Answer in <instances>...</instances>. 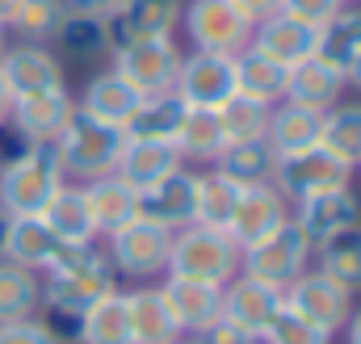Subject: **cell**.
<instances>
[{
  "mask_svg": "<svg viewBox=\"0 0 361 344\" xmlns=\"http://www.w3.org/2000/svg\"><path fill=\"white\" fill-rule=\"evenodd\" d=\"M114 285H118V273H114V264L105 257V248H97V244L72 248L55 269L42 273V311L80 319L92 302L101 294H109Z\"/></svg>",
  "mask_w": 361,
  "mask_h": 344,
  "instance_id": "6da1fadb",
  "label": "cell"
},
{
  "mask_svg": "<svg viewBox=\"0 0 361 344\" xmlns=\"http://www.w3.org/2000/svg\"><path fill=\"white\" fill-rule=\"evenodd\" d=\"M63 168L55 156V143H21L17 156L0 164V206L21 219V214H42L47 202L63 189Z\"/></svg>",
  "mask_w": 361,
  "mask_h": 344,
  "instance_id": "7a4b0ae2",
  "label": "cell"
},
{
  "mask_svg": "<svg viewBox=\"0 0 361 344\" xmlns=\"http://www.w3.org/2000/svg\"><path fill=\"white\" fill-rule=\"evenodd\" d=\"M55 143V156H59V168L68 180H76V185H89L97 176H109V172L118 168V156H122V143H126V135L118 130V126H109V122H97L89 113H72L68 118V126L51 139Z\"/></svg>",
  "mask_w": 361,
  "mask_h": 344,
  "instance_id": "3957f363",
  "label": "cell"
},
{
  "mask_svg": "<svg viewBox=\"0 0 361 344\" xmlns=\"http://www.w3.org/2000/svg\"><path fill=\"white\" fill-rule=\"evenodd\" d=\"M169 277H189V281H210V285H227L240 273V244L223 231V227H206V223H189L173 235L169 248Z\"/></svg>",
  "mask_w": 361,
  "mask_h": 344,
  "instance_id": "277c9868",
  "label": "cell"
},
{
  "mask_svg": "<svg viewBox=\"0 0 361 344\" xmlns=\"http://www.w3.org/2000/svg\"><path fill=\"white\" fill-rule=\"evenodd\" d=\"M311 257H315V248L307 244L298 223L286 219V223L273 227L269 235H261L248 248H240V273H252V277L269 281L277 290H286L294 277H302L311 269Z\"/></svg>",
  "mask_w": 361,
  "mask_h": 344,
  "instance_id": "5b68a950",
  "label": "cell"
},
{
  "mask_svg": "<svg viewBox=\"0 0 361 344\" xmlns=\"http://www.w3.org/2000/svg\"><path fill=\"white\" fill-rule=\"evenodd\" d=\"M173 235L169 227L152 223V219H130L126 227L109 231L105 235V257L114 264V273L122 277H135V281H152L169 269V248H173Z\"/></svg>",
  "mask_w": 361,
  "mask_h": 344,
  "instance_id": "8992f818",
  "label": "cell"
},
{
  "mask_svg": "<svg viewBox=\"0 0 361 344\" xmlns=\"http://www.w3.org/2000/svg\"><path fill=\"white\" fill-rule=\"evenodd\" d=\"M180 30L193 51L210 55H240L252 42V25L231 8V0H185Z\"/></svg>",
  "mask_w": 361,
  "mask_h": 344,
  "instance_id": "52a82bcc",
  "label": "cell"
},
{
  "mask_svg": "<svg viewBox=\"0 0 361 344\" xmlns=\"http://www.w3.org/2000/svg\"><path fill=\"white\" fill-rule=\"evenodd\" d=\"M353 172L345 160H336L328 147H302V152H290L277 160L273 172V185L281 189L286 202H302V197H315V193H328V189H345L353 180Z\"/></svg>",
  "mask_w": 361,
  "mask_h": 344,
  "instance_id": "ba28073f",
  "label": "cell"
},
{
  "mask_svg": "<svg viewBox=\"0 0 361 344\" xmlns=\"http://www.w3.org/2000/svg\"><path fill=\"white\" fill-rule=\"evenodd\" d=\"M114 68L139 88L143 97L152 92H173L177 88V72H180V47L177 38H139V42H126V47H114Z\"/></svg>",
  "mask_w": 361,
  "mask_h": 344,
  "instance_id": "9c48e42d",
  "label": "cell"
},
{
  "mask_svg": "<svg viewBox=\"0 0 361 344\" xmlns=\"http://www.w3.org/2000/svg\"><path fill=\"white\" fill-rule=\"evenodd\" d=\"M357 294H349L336 277H328L324 269H307L302 277H294L290 285H286V307L290 311H298L302 319H311L315 328H324L328 336H336L345 324H349V315H353V302Z\"/></svg>",
  "mask_w": 361,
  "mask_h": 344,
  "instance_id": "30bf717a",
  "label": "cell"
},
{
  "mask_svg": "<svg viewBox=\"0 0 361 344\" xmlns=\"http://www.w3.org/2000/svg\"><path fill=\"white\" fill-rule=\"evenodd\" d=\"M177 92L189 109H219L235 92V55H210V51H189L180 59Z\"/></svg>",
  "mask_w": 361,
  "mask_h": 344,
  "instance_id": "8fae6325",
  "label": "cell"
},
{
  "mask_svg": "<svg viewBox=\"0 0 361 344\" xmlns=\"http://www.w3.org/2000/svg\"><path fill=\"white\" fill-rule=\"evenodd\" d=\"M0 80L8 85L13 97L25 92H51V88H68L63 59L42 47V42H8L0 51Z\"/></svg>",
  "mask_w": 361,
  "mask_h": 344,
  "instance_id": "7c38bea8",
  "label": "cell"
},
{
  "mask_svg": "<svg viewBox=\"0 0 361 344\" xmlns=\"http://www.w3.org/2000/svg\"><path fill=\"white\" fill-rule=\"evenodd\" d=\"M290 219L298 223V231L307 235V244L319 248V244L332 240L336 231L357 227L361 223V197L353 193V185H345V189H328V193H315V197L294 202Z\"/></svg>",
  "mask_w": 361,
  "mask_h": 344,
  "instance_id": "4fadbf2b",
  "label": "cell"
},
{
  "mask_svg": "<svg viewBox=\"0 0 361 344\" xmlns=\"http://www.w3.org/2000/svg\"><path fill=\"white\" fill-rule=\"evenodd\" d=\"M139 214L169 227V231H180V227L197 223V172L180 164L177 172L160 176L156 185L139 189Z\"/></svg>",
  "mask_w": 361,
  "mask_h": 344,
  "instance_id": "5bb4252c",
  "label": "cell"
},
{
  "mask_svg": "<svg viewBox=\"0 0 361 344\" xmlns=\"http://www.w3.org/2000/svg\"><path fill=\"white\" fill-rule=\"evenodd\" d=\"M76 113V97L68 88H51V92H25V97H13V113H8V126L21 143H51L68 118Z\"/></svg>",
  "mask_w": 361,
  "mask_h": 344,
  "instance_id": "9a60e30c",
  "label": "cell"
},
{
  "mask_svg": "<svg viewBox=\"0 0 361 344\" xmlns=\"http://www.w3.org/2000/svg\"><path fill=\"white\" fill-rule=\"evenodd\" d=\"M180 8L185 0H118V8L105 17L109 42L126 47L139 38H169L180 25Z\"/></svg>",
  "mask_w": 361,
  "mask_h": 344,
  "instance_id": "2e32d148",
  "label": "cell"
},
{
  "mask_svg": "<svg viewBox=\"0 0 361 344\" xmlns=\"http://www.w3.org/2000/svg\"><path fill=\"white\" fill-rule=\"evenodd\" d=\"M173 324H177L180 336H197L202 328H210L219 315H223V285H210V281H189V277H169L156 285Z\"/></svg>",
  "mask_w": 361,
  "mask_h": 344,
  "instance_id": "e0dca14e",
  "label": "cell"
},
{
  "mask_svg": "<svg viewBox=\"0 0 361 344\" xmlns=\"http://www.w3.org/2000/svg\"><path fill=\"white\" fill-rule=\"evenodd\" d=\"M281 302H286V290H277V285L252 277V273H235L223 285V315L231 324H240L244 332H252V336H261V328L281 311Z\"/></svg>",
  "mask_w": 361,
  "mask_h": 344,
  "instance_id": "ac0fdd59",
  "label": "cell"
},
{
  "mask_svg": "<svg viewBox=\"0 0 361 344\" xmlns=\"http://www.w3.org/2000/svg\"><path fill=\"white\" fill-rule=\"evenodd\" d=\"M290 219V202L281 197V189L277 185H248L244 193H240V202H235V214H231V223H227V235L240 244V248H248L252 240H261V235H269L277 223H286Z\"/></svg>",
  "mask_w": 361,
  "mask_h": 344,
  "instance_id": "d6986e66",
  "label": "cell"
},
{
  "mask_svg": "<svg viewBox=\"0 0 361 344\" xmlns=\"http://www.w3.org/2000/svg\"><path fill=\"white\" fill-rule=\"evenodd\" d=\"M68 252H72V244H63V240L55 235V227H51L42 214H21V219H13L4 260L25 264V269H34V273H47V269H55L59 260L68 257Z\"/></svg>",
  "mask_w": 361,
  "mask_h": 344,
  "instance_id": "ffe728a7",
  "label": "cell"
},
{
  "mask_svg": "<svg viewBox=\"0 0 361 344\" xmlns=\"http://www.w3.org/2000/svg\"><path fill=\"white\" fill-rule=\"evenodd\" d=\"M315 38H319V25L298 21V17H290V13H273L269 21H261V25L252 30V42H248V47H257L261 55L277 59L281 68H294V63H302L307 55H315Z\"/></svg>",
  "mask_w": 361,
  "mask_h": 344,
  "instance_id": "44dd1931",
  "label": "cell"
},
{
  "mask_svg": "<svg viewBox=\"0 0 361 344\" xmlns=\"http://www.w3.org/2000/svg\"><path fill=\"white\" fill-rule=\"evenodd\" d=\"M143 101V92L130 85L118 68H105V72H97L89 85L80 88V101H76V109L80 113H89L97 122H109V126H126V118L135 113V105Z\"/></svg>",
  "mask_w": 361,
  "mask_h": 344,
  "instance_id": "7402d4cb",
  "label": "cell"
},
{
  "mask_svg": "<svg viewBox=\"0 0 361 344\" xmlns=\"http://www.w3.org/2000/svg\"><path fill=\"white\" fill-rule=\"evenodd\" d=\"M345 88H349V80H345L336 68H328L319 55H307V59L294 63L290 76H286V101L307 105V109H315V113H328V109L345 97Z\"/></svg>",
  "mask_w": 361,
  "mask_h": 344,
  "instance_id": "603a6c76",
  "label": "cell"
},
{
  "mask_svg": "<svg viewBox=\"0 0 361 344\" xmlns=\"http://www.w3.org/2000/svg\"><path fill=\"white\" fill-rule=\"evenodd\" d=\"M85 193H89V210H92V223H97V235H101V240H105L109 231L126 227L130 219H139V189H135L130 180H122L118 172L89 180Z\"/></svg>",
  "mask_w": 361,
  "mask_h": 344,
  "instance_id": "cb8c5ba5",
  "label": "cell"
},
{
  "mask_svg": "<svg viewBox=\"0 0 361 344\" xmlns=\"http://www.w3.org/2000/svg\"><path fill=\"white\" fill-rule=\"evenodd\" d=\"M315 55H319L328 68H336L341 76L353 72V63L361 59V4H341V8L319 25Z\"/></svg>",
  "mask_w": 361,
  "mask_h": 344,
  "instance_id": "d4e9b609",
  "label": "cell"
},
{
  "mask_svg": "<svg viewBox=\"0 0 361 344\" xmlns=\"http://www.w3.org/2000/svg\"><path fill=\"white\" fill-rule=\"evenodd\" d=\"M42 219L55 227V235L63 240V244H72V248H85V244H97L101 235H97V223H92V210H89V193H85V185H76V180H63V189L47 202V210H42Z\"/></svg>",
  "mask_w": 361,
  "mask_h": 344,
  "instance_id": "484cf974",
  "label": "cell"
},
{
  "mask_svg": "<svg viewBox=\"0 0 361 344\" xmlns=\"http://www.w3.org/2000/svg\"><path fill=\"white\" fill-rule=\"evenodd\" d=\"M185 101L177 92H152L135 105V113L126 118L122 135L126 139H143V143H173L180 130V118H185Z\"/></svg>",
  "mask_w": 361,
  "mask_h": 344,
  "instance_id": "4316f807",
  "label": "cell"
},
{
  "mask_svg": "<svg viewBox=\"0 0 361 344\" xmlns=\"http://www.w3.org/2000/svg\"><path fill=\"white\" fill-rule=\"evenodd\" d=\"M319 126H324V113H315L307 105H294V101H277V105H269L265 139L273 143L277 156H290V152L315 147L319 143Z\"/></svg>",
  "mask_w": 361,
  "mask_h": 344,
  "instance_id": "83f0119b",
  "label": "cell"
},
{
  "mask_svg": "<svg viewBox=\"0 0 361 344\" xmlns=\"http://www.w3.org/2000/svg\"><path fill=\"white\" fill-rule=\"evenodd\" d=\"M277 152H273V143L265 135H252V139H231L223 152H219V160H214V168L227 172L231 180H240V185H269L273 172H277Z\"/></svg>",
  "mask_w": 361,
  "mask_h": 344,
  "instance_id": "f1b7e54d",
  "label": "cell"
},
{
  "mask_svg": "<svg viewBox=\"0 0 361 344\" xmlns=\"http://www.w3.org/2000/svg\"><path fill=\"white\" fill-rule=\"evenodd\" d=\"M126 319H130V340L135 344H173L180 336L156 285L126 290Z\"/></svg>",
  "mask_w": 361,
  "mask_h": 344,
  "instance_id": "f546056e",
  "label": "cell"
},
{
  "mask_svg": "<svg viewBox=\"0 0 361 344\" xmlns=\"http://www.w3.org/2000/svg\"><path fill=\"white\" fill-rule=\"evenodd\" d=\"M68 59H80V63H97V59H105L109 51H114V42H109V25H105V17H92V13H63V21H59V30H55V38H51Z\"/></svg>",
  "mask_w": 361,
  "mask_h": 344,
  "instance_id": "4dcf8cb0",
  "label": "cell"
},
{
  "mask_svg": "<svg viewBox=\"0 0 361 344\" xmlns=\"http://www.w3.org/2000/svg\"><path fill=\"white\" fill-rule=\"evenodd\" d=\"M286 76H290V68H281L277 59L261 55L257 47H244L235 55V92H244V97H252L261 105L286 101Z\"/></svg>",
  "mask_w": 361,
  "mask_h": 344,
  "instance_id": "1f68e13d",
  "label": "cell"
},
{
  "mask_svg": "<svg viewBox=\"0 0 361 344\" xmlns=\"http://www.w3.org/2000/svg\"><path fill=\"white\" fill-rule=\"evenodd\" d=\"M173 147H177L180 164H214L219 152L227 147V135L219 126V113L214 109H185Z\"/></svg>",
  "mask_w": 361,
  "mask_h": 344,
  "instance_id": "d6a6232c",
  "label": "cell"
},
{
  "mask_svg": "<svg viewBox=\"0 0 361 344\" xmlns=\"http://www.w3.org/2000/svg\"><path fill=\"white\" fill-rule=\"evenodd\" d=\"M180 168V156L173 143H143V139H126L122 143V156H118V176L130 180L135 189H147L156 185L160 176Z\"/></svg>",
  "mask_w": 361,
  "mask_h": 344,
  "instance_id": "836d02e7",
  "label": "cell"
},
{
  "mask_svg": "<svg viewBox=\"0 0 361 344\" xmlns=\"http://www.w3.org/2000/svg\"><path fill=\"white\" fill-rule=\"evenodd\" d=\"M76 344H135L130 340V319H126V290L114 285L80 315Z\"/></svg>",
  "mask_w": 361,
  "mask_h": 344,
  "instance_id": "e575fe53",
  "label": "cell"
},
{
  "mask_svg": "<svg viewBox=\"0 0 361 344\" xmlns=\"http://www.w3.org/2000/svg\"><path fill=\"white\" fill-rule=\"evenodd\" d=\"M42 311V273L0 260V324L34 319Z\"/></svg>",
  "mask_w": 361,
  "mask_h": 344,
  "instance_id": "d590c367",
  "label": "cell"
},
{
  "mask_svg": "<svg viewBox=\"0 0 361 344\" xmlns=\"http://www.w3.org/2000/svg\"><path fill=\"white\" fill-rule=\"evenodd\" d=\"M319 147H328L336 160H345L349 168H357L361 164V101H336L324 113Z\"/></svg>",
  "mask_w": 361,
  "mask_h": 344,
  "instance_id": "8d00e7d4",
  "label": "cell"
},
{
  "mask_svg": "<svg viewBox=\"0 0 361 344\" xmlns=\"http://www.w3.org/2000/svg\"><path fill=\"white\" fill-rule=\"evenodd\" d=\"M315 260L328 277H336L349 294H361V223L336 231L332 240H324L315 248Z\"/></svg>",
  "mask_w": 361,
  "mask_h": 344,
  "instance_id": "74e56055",
  "label": "cell"
},
{
  "mask_svg": "<svg viewBox=\"0 0 361 344\" xmlns=\"http://www.w3.org/2000/svg\"><path fill=\"white\" fill-rule=\"evenodd\" d=\"M244 189H248V185L231 180L227 172H219V168L197 172V223H206V227H223V231H227V223H231L235 202H240Z\"/></svg>",
  "mask_w": 361,
  "mask_h": 344,
  "instance_id": "f35d334b",
  "label": "cell"
},
{
  "mask_svg": "<svg viewBox=\"0 0 361 344\" xmlns=\"http://www.w3.org/2000/svg\"><path fill=\"white\" fill-rule=\"evenodd\" d=\"M63 13H68L63 0H21L4 30L13 34V42H42V47H51Z\"/></svg>",
  "mask_w": 361,
  "mask_h": 344,
  "instance_id": "ab89813d",
  "label": "cell"
},
{
  "mask_svg": "<svg viewBox=\"0 0 361 344\" xmlns=\"http://www.w3.org/2000/svg\"><path fill=\"white\" fill-rule=\"evenodd\" d=\"M214 113H219V126H223L227 143H231V139L265 135V122H269V105H261V101H252V97H244V92H231Z\"/></svg>",
  "mask_w": 361,
  "mask_h": 344,
  "instance_id": "60d3db41",
  "label": "cell"
},
{
  "mask_svg": "<svg viewBox=\"0 0 361 344\" xmlns=\"http://www.w3.org/2000/svg\"><path fill=\"white\" fill-rule=\"evenodd\" d=\"M257 344H332V336H328L324 328H315L311 319H302L298 311H290V307L281 302V311H277L269 324L261 328Z\"/></svg>",
  "mask_w": 361,
  "mask_h": 344,
  "instance_id": "b9f144b4",
  "label": "cell"
},
{
  "mask_svg": "<svg viewBox=\"0 0 361 344\" xmlns=\"http://www.w3.org/2000/svg\"><path fill=\"white\" fill-rule=\"evenodd\" d=\"M0 344H59L51 336V328L34 315V319H13V324H0Z\"/></svg>",
  "mask_w": 361,
  "mask_h": 344,
  "instance_id": "7bdbcfd3",
  "label": "cell"
},
{
  "mask_svg": "<svg viewBox=\"0 0 361 344\" xmlns=\"http://www.w3.org/2000/svg\"><path fill=\"white\" fill-rule=\"evenodd\" d=\"M336 8H341V0H281V13H290L298 21H311V25H324Z\"/></svg>",
  "mask_w": 361,
  "mask_h": 344,
  "instance_id": "ee69618b",
  "label": "cell"
},
{
  "mask_svg": "<svg viewBox=\"0 0 361 344\" xmlns=\"http://www.w3.org/2000/svg\"><path fill=\"white\" fill-rule=\"evenodd\" d=\"M197 340H202V344H257V336H252V332H244L240 324H231L227 315H219L210 328H202V332H197Z\"/></svg>",
  "mask_w": 361,
  "mask_h": 344,
  "instance_id": "f6af8a7d",
  "label": "cell"
},
{
  "mask_svg": "<svg viewBox=\"0 0 361 344\" xmlns=\"http://www.w3.org/2000/svg\"><path fill=\"white\" fill-rule=\"evenodd\" d=\"M231 8H235L252 30H257L261 21H269L273 13H281V0H231Z\"/></svg>",
  "mask_w": 361,
  "mask_h": 344,
  "instance_id": "bcb514c9",
  "label": "cell"
},
{
  "mask_svg": "<svg viewBox=\"0 0 361 344\" xmlns=\"http://www.w3.org/2000/svg\"><path fill=\"white\" fill-rule=\"evenodd\" d=\"M72 13H92V17H109L118 8V0H63Z\"/></svg>",
  "mask_w": 361,
  "mask_h": 344,
  "instance_id": "7dc6e473",
  "label": "cell"
},
{
  "mask_svg": "<svg viewBox=\"0 0 361 344\" xmlns=\"http://www.w3.org/2000/svg\"><path fill=\"white\" fill-rule=\"evenodd\" d=\"M341 332H345V344H361V307H353V315Z\"/></svg>",
  "mask_w": 361,
  "mask_h": 344,
  "instance_id": "c3c4849f",
  "label": "cell"
},
{
  "mask_svg": "<svg viewBox=\"0 0 361 344\" xmlns=\"http://www.w3.org/2000/svg\"><path fill=\"white\" fill-rule=\"evenodd\" d=\"M8 113H13V92H8V85L0 80V130L8 126Z\"/></svg>",
  "mask_w": 361,
  "mask_h": 344,
  "instance_id": "681fc988",
  "label": "cell"
},
{
  "mask_svg": "<svg viewBox=\"0 0 361 344\" xmlns=\"http://www.w3.org/2000/svg\"><path fill=\"white\" fill-rule=\"evenodd\" d=\"M8 227H13V214L0 206V260H4V248H8Z\"/></svg>",
  "mask_w": 361,
  "mask_h": 344,
  "instance_id": "f907efd6",
  "label": "cell"
},
{
  "mask_svg": "<svg viewBox=\"0 0 361 344\" xmlns=\"http://www.w3.org/2000/svg\"><path fill=\"white\" fill-rule=\"evenodd\" d=\"M17 4H21V0H0V25H8V17L17 13Z\"/></svg>",
  "mask_w": 361,
  "mask_h": 344,
  "instance_id": "816d5d0a",
  "label": "cell"
},
{
  "mask_svg": "<svg viewBox=\"0 0 361 344\" xmlns=\"http://www.w3.org/2000/svg\"><path fill=\"white\" fill-rule=\"evenodd\" d=\"M345 80H349V88H357V92H361V59H357V63H353V72H349Z\"/></svg>",
  "mask_w": 361,
  "mask_h": 344,
  "instance_id": "f5cc1de1",
  "label": "cell"
},
{
  "mask_svg": "<svg viewBox=\"0 0 361 344\" xmlns=\"http://www.w3.org/2000/svg\"><path fill=\"white\" fill-rule=\"evenodd\" d=\"M173 344H202V340H197V336H177Z\"/></svg>",
  "mask_w": 361,
  "mask_h": 344,
  "instance_id": "db71d44e",
  "label": "cell"
},
{
  "mask_svg": "<svg viewBox=\"0 0 361 344\" xmlns=\"http://www.w3.org/2000/svg\"><path fill=\"white\" fill-rule=\"evenodd\" d=\"M4 47H8V30L0 25V51H4Z\"/></svg>",
  "mask_w": 361,
  "mask_h": 344,
  "instance_id": "11a10c76",
  "label": "cell"
},
{
  "mask_svg": "<svg viewBox=\"0 0 361 344\" xmlns=\"http://www.w3.org/2000/svg\"><path fill=\"white\" fill-rule=\"evenodd\" d=\"M341 4H361V0H341Z\"/></svg>",
  "mask_w": 361,
  "mask_h": 344,
  "instance_id": "9f6ffc18",
  "label": "cell"
},
{
  "mask_svg": "<svg viewBox=\"0 0 361 344\" xmlns=\"http://www.w3.org/2000/svg\"><path fill=\"white\" fill-rule=\"evenodd\" d=\"M357 168H361V164H357Z\"/></svg>",
  "mask_w": 361,
  "mask_h": 344,
  "instance_id": "6f0895ef",
  "label": "cell"
}]
</instances>
